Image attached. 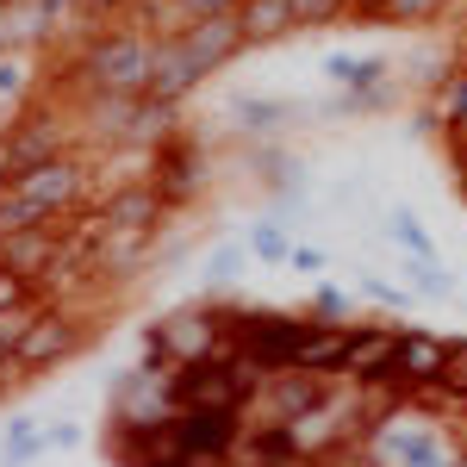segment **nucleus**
<instances>
[{
	"label": "nucleus",
	"mask_w": 467,
	"mask_h": 467,
	"mask_svg": "<svg viewBox=\"0 0 467 467\" xmlns=\"http://www.w3.org/2000/svg\"><path fill=\"white\" fill-rule=\"evenodd\" d=\"M449 162H455V175L467 181V125L455 131V138H449Z\"/></svg>",
	"instance_id": "nucleus-32"
},
{
	"label": "nucleus",
	"mask_w": 467,
	"mask_h": 467,
	"mask_svg": "<svg viewBox=\"0 0 467 467\" xmlns=\"http://www.w3.org/2000/svg\"><path fill=\"white\" fill-rule=\"evenodd\" d=\"M387 237H393L405 255H418V262H436V237L424 231V224H418V213H411V206H393V213H387Z\"/></svg>",
	"instance_id": "nucleus-19"
},
{
	"label": "nucleus",
	"mask_w": 467,
	"mask_h": 467,
	"mask_svg": "<svg viewBox=\"0 0 467 467\" xmlns=\"http://www.w3.org/2000/svg\"><path fill=\"white\" fill-rule=\"evenodd\" d=\"M462 0H387L380 13H374V26H405V32H418V26H436V19H449Z\"/></svg>",
	"instance_id": "nucleus-17"
},
{
	"label": "nucleus",
	"mask_w": 467,
	"mask_h": 467,
	"mask_svg": "<svg viewBox=\"0 0 467 467\" xmlns=\"http://www.w3.org/2000/svg\"><path fill=\"white\" fill-rule=\"evenodd\" d=\"M32 312H37V306H13V312H0V387H6V368H13V349H19V337H26Z\"/></svg>",
	"instance_id": "nucleus-24"
},
{
	"label": "nucleus",
	"mask_w": 467,
	"mask_h": 467,
	"mask_svg": "<svg viewBox=\"0 0 467 467\" xmlns=\"http://www.w3.org/2000/svg\"><path fill=\"white\" fill-rule=\"evenodd\" d=\"M88 343H94V324H88V312H75V306H63V299H37L32 324H26L19 349H13L6 380H37V374H50V368L75 361Z\"/></svg>",
	"instance_id": "nucleus-4"
},
{
	"label": "nucleus",
	"mask_w": 467,
	"mask_h": 467,
	"mask_svg": "<svg viewBox=\"0 0 467 467\" xmlns=\"http://www.w3.org/2000/svg\"><path fill=\"white\" fill-rule=\"evenodd\" d=\"M175 368H156V361H138L125 368L107 387V424H125V431H162L175 418V393H169Z\"/></svg>",
	"instance_id": "nucleus-6"
},
{
	"label": "nucleus",
	"mask_w": 467,
	"mask_h": 467,
	"mask_svg": "<svg viewBox=\"0 0 467 467\" xmlns=\"http://www.w3.org/2000/svg\"><path fill=\"white\" fill-rule=\"evenodd\" d=\"M244 250H250V262H262V268H287V224L281 218H262V224H250V237H244Z\"/></svg>",
	"instance_id": "nucleus-18"
},
{
	"label": "nucleus",
	"mask_w": 467,
	"mask_h": 467,
	"mask_svg": "<svg viewBox=\"0 0 467 467\" xmlns=\"http://www.w3.org/2000/svg\"><path fill=\"white\" fill-rule=\"evenodd\" d=\"M69 262V231L63 224H19V231H0V268H13L26 287H37V299L57 287Z\"/></svg>",
	"instance_id": "nucleus-7"
},
{
	"label": "nucleus",
	"mask_w": 467,
	"mask_h": 467,
	"mask_svg": "<svg viewBox=\"0 0 467 467\" xmlns=\"http://www.w3.org/2000/svg\"><path fill=\"white\" fill-rule=\"evenodd\" d=\"M231 349V330H224V306H175L162 318L144 324V361L156 368H193V361H213Z\"/></svg>",
	"instance_id": "nucleus-3"
},
{
	"label": "nucleus",
	"mask_w": 467,
	"mask_h": 467,
	"mask_svg": "<svg viewBox=\"0 0 467 467\" xmlns=\"http://www.w3.org/2000/svg\"><path fill=\"white\" fill-rule=\"evenodd\" d=\"M287 268H293V275H324V268H330V255H324L318 244H293V250H287Z\"/></svg>",
	"instance_id": "nucleus-30"
},
{
	"label": "nucleus",
	"mask_w": 467,
	"mask_h": 467,
	"mask_svg": "<svg viewBox=\"0 0 467 467\" xmlns=\"http://www.w3.org/2000/svg\"><path fill=\"white\" fill-rule=\"evenodd\" d=\"M399 275L424 293V299H449V293H455V275H449L442 262H418V255H405V262H399Z\"/></svg>",
	"instance_id": "nucleus-21"
},
{
	"label": "nucleus",
	"mask_w": 467,
	"mask_h": 467,
	"mask_svg": "<svg viewBox=\"0 0 467 467\" xmlns=\"http://www.w3.org/2000/svg\"><path fill=\"white\" fill-rule=\"evenodd\" d=\"M206 181H213V150L193 144L187 131H175L162 150H150V187L162 193L169 213H187L206 193Z\"/></svg>",
	"instance_id": "nucleus-8"
},
{
	"label": "nucleus",
	"mask_w": 467,
	"mask_h": 467,
	"mask_svg": "<svg viewBox=\"0 0 467 467\" xmlns=\"http://www.w3.org/2000/svg\"><path fill=\"white\" fill-rule=\"evenodd\" d=\"M324 81L337 94H380L393 88V57H349V50H330L324 57Z\"/></svg>",
	"instance_id": "nucleus-14"
},
{
	"label": "nucleus",
	"mask_w": 467,
	"mask_h": 467,
	"mask_svg": "<svg viewBox=\"0 0 467 467\" xmlns=\"http://www.w3.org/2000/svg\"><path fill=\"white\" fill-rule=\"evenodd\" d=\"M150 44L156 37L131 19H112V26H94L81 37L69 63V81L81 88V100H100V94H144L150 81Z\"/></svg>",
	"instance_id": "nucleus-2"
},
{
	"label": "nucleus",
	"mask_w": 467,
	"mask_h": 467,
	"mask_svg": "<svg viewBox=\"0 0 467 467\" xmlns=\"http://www.w3.org/2000/svg\"><path fill=\"white\" fill-rule=\"evenodd\" d=\"M231 19L244 32V50H268V44L293 37V0H244Z\"/></svg>",
	"instance_id": "nucleus-15"
},
{
	"label": "nucleus",
	"mask_w": 467,
	"mask_h": 467,
	"mask_svg": "<svg viewBox=\"0 0 467 467\" xmlns=\"http://www.w3.org/2000/svg\"><path fill=\"white\" fill-rule=\"evenodd\" d=\"M244 442V411H175L169 418V455L175 462H231Z\"/></svg>",
	"instance_id": "nucleus-9"
},
{
	"label": "nucleus",
	"mask_w": 467,
	"mask_h": 467,
	"mask_svg": "<svg viewBox=\"0 0 467 467\" xmlns=\"http://www.w3.org/2000/svg\"><path fill=\"white\" fill-rule=\"evenodd\" d=\"M162 218H169V206H162V193L150 187V175L119 181V187H107V193L94 200V224H100V231H125V237H156V231H162Z\"/></svg>",
	"instance_id": "nucleus-11"
},
{
	"label": "nucleus",
	"mask_w": 467,
	"mask_h": 467,
	"mask_svg": "<svg viewBox=\"0 0 467 467\" xmlns=\"http://www.w3.org/2000/svg\"><path fill=\"white\" fill-rule=\"evenodd\" d=\"M44 455V431H37L32 418L19 411V418H6V442H0V467H26Z\"/></svg>",
	"instance_id": "nucleus-20"
},
{
	"label": "nucleus",
	"mask_w": 467,
	"mask_h": 467,
	"mask_svg": "<svg viewBox=\"0 0 467 467\" xmlns=\"http://www.w3.org/2000/svg\"><path fill=\"white\" fill-rule=\"evenodd\" d=\"M312 318H324V324H349L356 318V299L343 287H318L312 293Z\"/></svg>",
	"instance_id": "nucleus-27"
},
{
	"label": "nucleus",
	"mask_w": 467,
	"mask_h": 467,
	"mask_svg": "<svg viewBox=\"0 0 467 467\" xmlns=\"http://www.w3.org/2000/svg\"><path fill=\"white\" fill-rule=\"evenodd\" d=\"M81 442H88L81 424H50V431H44V449H81Z\"/></svg>",
	"instance_id": "nucleus-31"
},
{
	"label": "nucleus",
	"mask_w": 467,
	"mask_h": 467,
	"mask_svg": "<svg viewBox=\"0 0 467 467\" xmlns=\"http://www.w3.org/2000/svg\"><path fill=\"white\" fill-rule=\"evenodd\" d=\"M131 6H138V0H75V19H81V26H88V32H94V26H100V19H119V13H131Z\"/></svg>",
	"instance_id": "nucleus-28"
},
{
	"label": "nucleus",
	"mask_w": 467,
	"mask_h": 467,
	"mask_svg": "<svg viewBox=\"0 0 467 467\" xmlns=\"http://www.w3.org/2000/svg\"><path fill=\"white\" fill-rule=\"evenodd\" d=\"M231 131L244 138V144H281L293 125L306 119V107H293V100H275V94H231Z\"/></svg>",
	"instance_id": "nucleus-13"
},
{
	"label": "nucleus",
	"mask_w": 467,
	"mask_h": 467,
	"mask_svg": "<svg viewBox=\"0 0 467 467\" xmlns=\"http://www.w3.org/2000/svg\"><path fill=\"white\" fill-rule=\"evenodd\" d=\"M32 94V63L19 50H0V100H26Z\"/></svg>",
	"instance_id": "nucleus-25"
},
{
	"label": "nucleus",
	"mask_w": 467,
	"mask_h": 467,
	"mask_svg": "<svg viewBox=\"0 0 467 467\" xmlns=\"http://www.w3.org/2000/svg\"><path fill=\"white\" fill-rule=\"evenodd\" d=\"M231 57H244V32L237 19H200V26H181L162 32L150 44V81L144 94L162 107H181L187 94H200V81H213Z\"/></svg>",
	"instance_id": "nucleus-1"
},
{
	"label": "nucleus",
	"mask_w": 467,
	"mask_h": 467,
	"mask_svg": "<svg viewBox=\"0 0 467 467\" xmlns=\"http://www.w3.org/2000/svg\"><path fill=\"white\" fill-rule=\"evenodd\" d=\"M380 6H387V0H356V6H349V19H356V26H374V13H380Z\"/></svg>",
	"instance_id": "nucleus-33"
},
{
	"label": "nucleus",
	"mask_w": 467,
	"mask_h": 467,
	"mask_svg": "<svg viewBox=\"0 0 467 467\" xmlns=\"http://www.w3.org/2000/svg\"><path fill=\"white\" fill-rule=\"evenodd\" d=\"M424 125H436L442 138H455L467 125V57H455V69L436 81V100H431V119Z\"/></svg>",
	"instance_id": "nucleus-16"
},
{
	"label": "nucleus",
	"mask_w": 467,
	"mask_h": 467,
	"mask_svg": "<svg viewBox=\"0 0 467 467\" xmlns=\"http://www.w3.org/2000/svg\"><path fill=\"white\" fill-rule=\"evenodd\" d=\"M449 343L455 337H436V330H399L393 343V393H431L449 368Z\"/></svg>",
	"instance_id": "nucleus-12"
},
{
	"label": "nucleus",
	"mask_w": 467,
	"mask_h": 467,
	"mask_svg": "<svg viewBox=\"0 0 467 467\" xmlns=\"http://www.w3.org/2000/svg\"><path fill=\"white\" fill-rule=\"evenodd\" d=\"M6 187H13V169H6V156H0V193H6Z\"/></svg>",
	"instance_id": "nucleus-34"
},
{
	"label": "nucleus",
	"mask_w": 467,
	"mask_h": 467,
	"mask_svg": "<svg viewBox=\"0 0 467 467\" xmlns=\"http://www.w3.org/2000/svg\"><path fill=\"white\" fill-rule=\"evenodd\" d=\"M244 268H250V250H244V244H218V250L206 255V262H200L206 287H231V281H237Z\"/></svg>",
	"instance_id": "nucleus-22"
},
{
	"label": "nucleus",
	"mask_w": 467,
	"mask_h": 467,
	"mask_svg": "<svg viewBox=\"0 0 467 467\" xmlns=\"http://www.w3.org/2000/svg\"><path fill=\"white\" fill-rule=\"evenodd\" d=\"M75 150V131L63 112H19L6 131H0V156H6V169L13 175H26L37 162H50V156H63Z\"/></svg>",
	"instance_id": "nucleus-10"
},
{
	"label": "nucleus",
	"mask_w": 467,
	"mask_h": 467,
	"mask_svg": "<svg viewBox=\"0 0 467 467\" xmlns=\"http://www.w3.org/2000/svg\"><path fill=\"white\" fill-rule=\"evenodd\" d=\"M169 393H175V411H244L250 393H255V374L244 368L237 349H224V356H213V361L175 368Z\"/></svg>",
	"instance_id": "nucleus-5"
},
{
	"label": "nucleus",
	"mask_w": 467,
	"mask_h": 467,
	"mask_svg": "<svg viewBox=\"0 0 467 467\" xmlns=\"http://www.w3.org/2000/svg\"><path fill=\"white\" fill-rule=\"evenodd\" d=\"M361 293H368L374 306H387V312H411V306H418V293L387 281V275H361Z\"/></svg>",
	"instance_id": "nucleus-26"
},
{
	"label": "nucleus",
	"mask_w": 467,
	"mask_h": 467,
	"mask_svg": "<svg viewBox=\"0 0 467 467\" xmlns=\"http://www.w3.org/2000/svg\"><path fill=\"white\" fill-rule=\"evenodd\" d=\"M356 0H293V32H318V26H337L349 19Z\"/></svg>",
	"instance_id": "nucleus-23"
},
{
	"label": "nucleus",
	"mask_w": 467,
	"mask_h": 467,
	"mask_svg": "<svg viewBox=\"0 0 467 467\" xmlns=\"http://www.w3.org/2000/svg\"><path fill=\"white\" fill-rule=\"evenodd\" d=\"M13 306H37V287H26L13 268H0V312H13Z\"/></svg>",
	"instance_id": "nucleus-29"
}]
</instances>
